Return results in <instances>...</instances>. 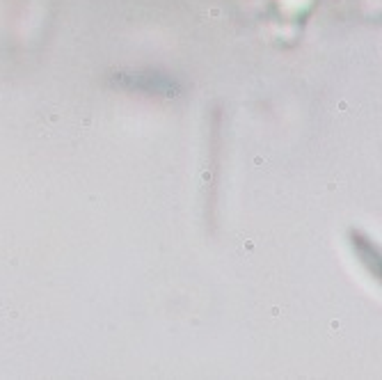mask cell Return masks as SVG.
<instances>
[]
</instances>
